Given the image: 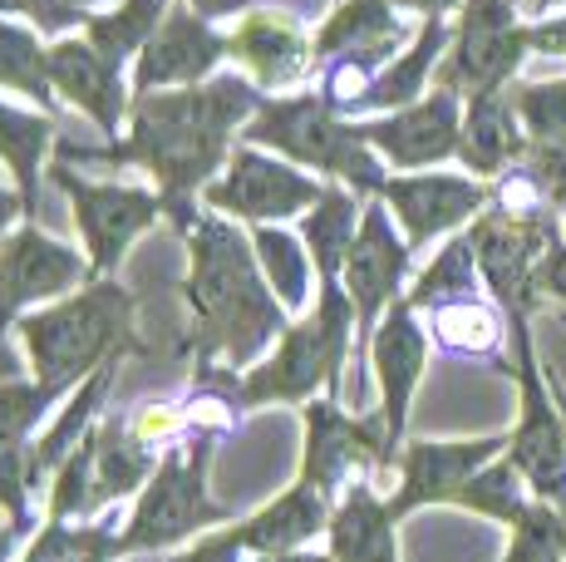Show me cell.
<instances>
[{"instance_id":"1","label":"cell","mask_w":566,"mask_h":562,"mask_svg":"<svg viewBox=\"0 0 566 562\" xmlns=\"http://www.w3.org/2000/svg\"><path fill=\"white\" fill-rule=\"evenodd\" d=\"M261 94L242 80H212L207 90L182 94H138L134 134L124 148H70L64 158H94V164H144L163 188V208L172 212L178 232H192V192L207 183V173L222 164L227 134L237 118L256 110Z\"/></svg>"},{"instance_id":"2","label":"cell","mask_w":566,"mask_h":562,"mask_svg":"<svg viewBox=\"0 0 566 562\" xmlns=\"http://www.w3.org/2000/svg\"><path fill=\"white\" fill-rule=\"evenodd\" d=\"M192 277H188V306L198 351L207 361L252 365L266 341L286 336V306L271 296V281L256 262V247L237 227L198 218L192 222Z\"/></svg>"},{"instance_id":"3","label":"cell","mask_w":566,"mask_h":562,"mask_svg":"<svg viewBox=\"0 0 566 562\" xmlns=\"http://www.w3.org/2000/svg\"><path fill=\"white\" fill-rule=\"evenodd\" d=\"M128 301L124 287L114 281H94L90 291L60 301L50 311L20 316V341H25L30 371L50 391H70L74 381H90L99 365L118 361V351L128 345Z\"/></svg>"},{"instance_id":"4","label":"cell","mask_w":566,"mask_h":562,"mask_svg":"<svg viewBox=\"0 0 566 562\" xmlns=\"http://www.w3.org/2000/svg\"><path fill=\"white\" fill-rule=\"evenodd\" d=\"M350 326H355L350 291L340 281H321L315 316L301 321V326H286L276 355L242 381V399L247 405H311L315 391H331L335 399L345 381Z\"/></svg>"},{"instance_id":"5","label":"cell","mask_w":566,"mask_h":562,"mask_svg":"<svg viewBox=\"0 0 566 562\" xmlns=\"http://www.w3.org/2000/svg\"><path fill=\"white\" fill-rule=\"evenodd\" d=\"M247 138H252V144H266V148H281V154H291L296 164L335 173V178L355 183L360 192H379L389 183L385 168H379V158L369 154L365 128L340 124L331 104L315 100V94L261 104V114L252 118Z\"/></svg>"},{"instance_id":"6","label":"cell","mask_w":566,"mask_h":562,"mask_svg":"<svg viewBox=\"0 0 566 562\" xmlns=\"http://www.w3.org/2000/svg\"><path fill=\"white\" fill-rule=\"evenodd\" d=\"M227 513L232 508L212 503V493H207V439H192V445H178L158 459L144 499L134 503V518L118 538V553H154V548H168L178 538L222 523Z\"/></svg>"},{"instance_id":"7","label":"cell","mask_w":566,"mask_h":562,"mask_svg":"<svg viewBox=\"0 0 566 562\" xmlns=\"http://www.w3.org/2000/svg\"><path fill=\"white\" fill-rule=\"evenodd\" d=\"M507 326H513V345H517V391H522L517 429L507 439V459L522 469L527 489L542 503L566 513V415L552 405L557 395H552L547 371L537 361L527 316H507Z\"/></svg>"},{"instance_id":"8","label":"cell","mask_w":566,"mask_h":562,"mask_svg":"<svg viewBox=\"0 0 566 562\" xmlns=\"http://www.w3.org/2000/svg\"><path fill=\"white\" fill-rule=\"evenodd\" d=\"M463 15L453 25L449 55L439 64V90L453 94H488L507 90L517 64L532 55L527 20L517 15L513 0H463Z\"/></svg>"},{"instance_id":"9","label":"cell","mask_w":566,"mask_h":562,"mask_svg":"<svg viewBox=\"0 0 566 562\" xmlns=\"http://www.w3.org/2000/svg\"><path fill=\"white\" fill-rule=\"evenodd\" d=\"M60 192L74 202V222H80L84 242H90V272L104 277L124 262L128 242H134L144 227H154L163 198L148 188H124V183H90L80 178L70 164L54 168Z\"/></svg>"},{"instance_id":"10","label":"cell","mask_w":566,"mask_h":562,"mask_svg":"<svg viewBox=\"0 0 566 562\" xmlns=\"http://www.w3.org/2000/svg\"><path fill=\"white\" fill-rule=\"evenodd\" d=\"M321 183L296 173L291 164L261 158L256 148H237L227 178L207 183V208L212 212H232V218H252V222H281L291 212H306L321 202Z\"/></svg>"},{"instance_id":"11","label":"cell","mask_w":566,"mask_h":562,"mask_svg":"<svg viewBox=\"0 0 566 562\" xmlns=\"http://www.w3.org/2000/svg\"><path fill=\"white\" fill-rule=\"evenodd\" d=\"M513 435H478V439H413L399 454V489L389 499V513L409 518L423 503H453V493L473 479L478 469H488L493 459H503Z\"/></svg>"},{"instance_id":"12","label":"cell","mask_w":566,"mask_h":562,"mask_svg":"<svg viewBox=\"0 0 566 562\" xmlns=\"http://www.w3.org/2000/svg\"><path fill=\"white\" fill-rule=\"evenodd\" d=\"M389 435H385V415L350 419L340 415L335 399H311L306 405V464H301V479L331 499L345 483L350 469H379L389 464Z\"/></svg>"},{"instance_id":"13","label":"cell","mask_w":566,"mask_h":562,"mask_svg":"<svg viewBox=\"0 0 566 562\" xmlns=\"http://www.w3.org/2000/svg\"><path fill=\"white\" fill-rule=\"evenodd\" d=\"M409 252L413 247L395 232L385 208L369 202L350 257H345V291H350V301H355V326H360V336H375L385 311L399 301V287H405V272H409Z\"/></svg>"},{"instance_id":"14","label":"cell","mask_w":566,"mask_h":562,"mask_svg":"<svg viewBox=\"0 0 566 562\" xmlns=\"http://www.w3.org/2000/svg\"><path fill=\"white\" fill-rule=\"evenodd\" d=\"M379 198L395 208L405 242L423 247L453 227L473 222L493 202V188L483 178H463V173H409V178H389Z\"/></svg>"},{"instance_id":"15","label":"cell","mask_w":566,"mask_h":562,"mask_svg":"<svg viewBox=\"0 0 566 562\" xmlns=\"http://www.w3.org/2000/svg\"><path fill=\"white\" fill-rule=\"evenodd\" d=\"M365 128V144L385 154L395 168H433L443 158H459L463 138V110L453 90H433L419 104H405L389 118H375Z\"/></svg>"},{"instance_id":"16","label":"cell","mask_w":566,"mask_h":562,"mask_svg":"<svg viewBox=\"0 0 566 562\" xmlns=\"http://www.w3.org/2000/svg\"><path fill=\"white\" fill-rule=\"evenodd\" d=\"M84 277H90V267L64 242H54L50 232H40V227L10 232L0 242V336L30 301L60 296V291L80 287Z\"/></svg>"},{"instance_id":"17","label":"cell","mask_w":566,"mask_h":562,"mask_svg":"<svg viewBox=\"0 0 566 562\" xmlns=\"http://www.w3.org/2000/svg\"><path fill=\"white\" fill-rule=\"evenodd\" d=\"M369 361H375L379 375V415H385V435H389V454L399 449L409 425V405L413 391L423 381V365H429V336L413 321L409 301H395L379 321V331L369 336Z\"/></svg>"},{"instance_id":"18","label":"cell","mask_w":566,"mask_h":562,"mask_svg":"<svg viewBox=\"0 0 566 562\" xmlns=\"http://www.w3.org/2000/svg\"><path fill=\"white\" fill-rule=\"evenodd\" d=\"M60 391L50 385H30V381H0V508L10 513V528L30 533V493L40 483L35 469V445H30V429L40 425V415L50 409V399Z\"/></svg>"},{"instance_id":"19","label":"cell","mask_w":566,"mask_h":562,"mask_svg":"<svg viewBox=\"0 0 566 562\" xmlns=\"http://www.w3.org/2000/svg\"><path fill=\"white\" fill-rule=\"evenodd\" d=\"M222 55H227V40L207 25L198 10L192 15H188V6L168 10L158 35L148 40L144 60H138V90L148 94V90H163V84H192Z\"/></svg>"},{"instance_id":"20","label":"cell","mask_w":566,"mask_h":562,"mask_svg":"<svg viewBox=\"0 0 566 562\" xmlns=\"http://www.w3.org/2000/svg\"><path fill=\"white\" fill-rule=\"evenodd\" d=\"M527 128L517 118L513 104V84L507 90H488L473 94L463 110V138H459V158L473 178H503L507 168L522 164L527 154Z\"/></svg>"},{"instance_id":"21","label":"cell","mask_w":566,"mask_h":562,"mask_svg":"<svg viewBox=\"0 0 566 562\" xmlns=\"http://www.w3.org/2000/svg\"><path fill=\"white\" fill-rule=\"evenodd\" d=\"M405 20L389 10V0H345L325 30L315 35V55L321 60H340V64H355V70L369 74L375 84V64H385L405 45Z\"/></svg>"},{"instance_id":"22","label":"cell","mask_w":566,"mask_h":562,"mask_svg":"<svg viewBox=\"0 0 566 562\" xmlns=\"http://www.w3.org/2000/svg\"><path fill=\"white\" fill-rule=\"evenodd\" d=\"M325 528H331V499H325L315 483L296 479L286 493H276V499L261 508V513L237 523L232 538L266 558V553H296V548H306Z\"/></svg>"},{"instance_id":"23","label":"cell","mask_w":566,"mask_h":562,"mask_svg":"<svg viewBox=\"0 0 566 562\" xmlns=\"http://www.w3.org/2000/svg\"><path fill=\"white\" fill-rule=\"evenodd\" d=\"M54 90L70 104H80L104 134H114L124 118V84H118V64H108L90 40H60L50 50Z\"/></svg>"},{"instance_id":"24","label":"cell","mask_w":566,"mask_h":562,"mask_svg":"<svg viewBox=\"0 0 566 562\" xmlns=\"http://www.w3.org/2000/svg\"><path fill=\"white\" fill-rule=\"evenodd\" d=\"M331 562H399L395 513L375 499L369 483H350L331 513Z\"/></svg>"},{"instance_id":"25","label":"cell","mask_w":566,"mask_h":562,"mask_svg":"<svg viewBox=\"0 0 566 562\" xmlns=\"http://www.w3.org/2000/svg\"><path fill=\"white\" fill-rule=\"evenodd\" d=\"M227 55L242 60L247 70L266 84V90H281V84L301 80V74H306V64H311L301 30L291 25V20L271 15V10L252 15L232 40H227Z\"/></svg>"},{"instance_id":"26","label":"cell","mask_w":566,"mask_h":562,"mask_svg":"<svg viewBox=\"0 0 566 562\" xmlns=\"http://www.w3.org/2000/svg\"><path fill=\"white\" fill-rule=\"evenodd\" d=\"M449 40H453L449 20L429 15L423 20V30L413 35L409 55H399L389 70H379L375 84H369L350 110L360 114V110H405V104H419L423 100V80L433 74V64H443V55H449Z\"/></svg>"},{"instance_id":"27","label":"cell","mask_w":566,"mask_h":562,"mask_svg":"<svg viewBox=\"0 0 566 562\" xmlns=\"http://www.w3.org/2000/svg\"><path fill=\"white\" fill-rule=\"evenodd\" d=\"M154 454H148V439L138 435L124 419H99L94 429V479H99V503L124 499L138 483H148L154 473Z\"/></svg>"},{"instance_id":"28","label":"cell","mask_w":566,"mask_h":562,"mask_svg":"<svg viewBox=\"0 0 566 562\" xmlns=\"http://www.w3.org/2000/svg\"><path fill=\"white\" fill-rule=\"evenodd\" d=\"M360 218H365V212L355 208V198L345 188H325L321 202L306 212V227H301V237H306V252H311V262H315V272H321V281H340L345 257H350L355 232H360Z\"/></svg>"},{"instance_id":"29","label":"cell","mask_w":566,"mask_h":562,"mask_svg":"<svg viewBox=\"0 0 566 562\" xmlns=\"http://www.w3.org/2000/svg\"><path fill=\"white\" fill-rule=\"evenodd\" d=\"M54 128L50 118H35L25 110H10V104H0V158L10 164L20 183V202H25L30 212L40 208V164H45V148H50Z\"/></svg>"},{"instance_id":"30","label":"cell","mask_w":566,"mask_h":562,"mask_svg":"<svg viewBox=\"0 0 566 562\" xmlns=\"http://www.w3.org/2000/svg\"><path fill=\"white\" fill-rule=\"evenodd\" d=\"M114 371H118V361H108V365H99V371L90 375V381L80 385V395L64 405V415L54 419V425L45 429V435L35 439V469L45 473L50 464H64L70 459V449L80 445L84 435H90V419L99 415V405H104V395H108V385H114Z\"/></svg>"},{"instance_id":"31","label":"cell","mask_w":566,"mask_h":562,"mask_svg":"<svg viewBox=\"0 0 566 562\" xmlns=\"http://www.w3.org/2000/svg\"><path fill=\"white\" fill-rule=\"evenodd\" d=\"M478 252H473V237H453L449 247H443L439 257H433L429 267H423V277L413 281L409 291V306L413 311H433L443 306V301H459V296H478Z\"/></svg>"},{"instance_id":"32","label":"cell","mask_w":566,"mask_h":562,"mask_svg":"<svg viewBox=\"0 0 566 562\" xmlns=\"http://www.w3.org/2000/svg\"><path fill=\"white\" fill-rule=\"evenodd\" d=\"M168 15L163 0H124L114 15H94L84 25V40L108 60V64H124L128 55L148 45V35H158V20Z\"/></svg>"},{"instance_id":"33","label":"cell","mask_w":566,"mask_h":562,"mask_svg":"<svg viewBox=\"0 0 566 562\" xmlns=\"http://www.w3.org/2000/svg\"><path fill=\"white\" fill-rule=\"evenodd\" d=\"M256 247V262L261 272H266L271 291L281 296V306H306L311 296V257H306V242L291 232H281V227H256L252 237Z\"/></svg>"},{"instance_id":"34","label":"cell","mask_w":566,"mask_h":562,"mask_svg":"<svg viewBox=\"0 0 566 562\" xmlns=\"http://www.w3.org/2000/svg\"><path fill=\"white\" fill-rule=\"evenodd\" d=\"M453 503L459 508H473V513L483 518H497V523L513 528L522 513H527V479H522V469L513 459H493L488 469H478L473 479L463 483L459 493H453Z\"/></svg>"},{"instance_id":"35","label":"cell","mask_w":566,"mask_h":562,"mask_svg":"<svg viewBox=\"0 0 566 562\" xmlns=\"http://www.w3.org/2000/svg\"><path fill=\"white\" fill-rule=\"evenodd\" d=\"M433 336H439L449 351L463 355H493L503 345V316H497L488 301L478 296H459L433 306Z\"/></svg>"},{"instance_id":"36","label":"cell","mask_w":566,"mask_h":562,"mask_svg":"<svg viewBox=\"0 0 566 562\" xmlns=\"http://www.w3.org/2000/svg\"><path fill=\"white\" fill-rule=\"evenodd\" d=\"M0 84L30 94L40 104H54V74H50V50L30 40V30L6 25L0 20Z\"/></svg>"},{"instance_id":"37","label":"cell","mask_w":566,"mask_h":562,"mask_svg":"<svg viewBox=\"0 0 566 562\" xmlns=\"http://www.w3.org/2000/svg\"><path fill=\"white\" fill-rule=\"evenodd\" d=\"M503 562H566V513L542 499L527 503V513L513 523V543Z\"/></svg>"},{"instance_id":"38","label":"cell","mask_w":566,"mask_h":562,"mask_svg":"<svg viewBox=\"0 0 566 562\" xmlns=\"http://www.w3.org/2000/svg\"><path fill=\"white\" fill-rule=\"evenodd\" d=\"M94 429H99V425H94ZM94 429L70 449V459L60 464L54 499H50V523H70L74 513L99 508V479H94Z\"/></svg>"},{"instance_id":"39","label":"cell","mask_w":566,"mask_h":562,"mask_svg":"<svg viewBox=\"0 0 566 562\" xmlns=\"http://www.w3.org/2000/svg\"><path fill=\"white\" fill-rule=\"evenodd\" d=\"M513 104L527 138H566V80L513 84Z\"/></svg>"},{"instance_id":"40","label":"cell","mask_w":566,"mask_h":562,"mask_svg":"<svg viewBox=\"0 0 566 562\" xmlns=\"http://www.w3.org/2000/svg\"><path fill=\"white\" fill-rule=\"evenodd\" d=\"M522 173L537 183V192L552 208L566 212V138H532L522 154Z\"/></svg>"},{"instance_id":"41","label":"cell","mask_w":566,"mask_h":562,"mask_svg":"<svg viewBox=\"0 0 566 562\" xmlns=\"http://www.w3.org/2000/svg\"><path fill=\"white\" fill-rule=\"evenodd\" d=\"M527 45H532V55H557V60H566V15L527 20Z\"/></svg>"},{"instance_id":"42","label":"cell","mask_w":566,"mask_h":562,"mask_svg":"<svg viewBox=\"0 0 566 562\" xmlns=\"http://www.w3.org/2000/svg\"><path fill=\"white\" fill-rule=\"evenodd\" d=\"M0 10H15V15H35L45 30H64L74 20V6L64 0H0Z\"/></svg>"},{"instance_id":"43","label":"cell","mask_w":566,"mask_h":562,"mask_svg":"<svg viewBox=\"0 0 566 562\" xmlns=\"http://www.w3.org/2000/svg\"><path fill=\"white\" fill-rule=\"evenodd\" d=\"M242 553H247V548L237 543L232 528H227V533H217V538H207V543H198L182 562H242Z\"/></svg>"},{"instance_id":"44","label":"cell","mask_w":566,"mask_h":562,"mask_svg":"<svg viewBox=\"0 0 566 562\" xmlns=\"http://www.w3.org/2000/svg\"><path fill=\"white\" fill-rule=\"evenodd\" d=\"M389 6H405V10H419L423 20L429 15H449V10H459L463 0H389Z\"/></svg>"},{"instance_id":"45","label":"cell","mask_w":566,"mask_h":562,"mask_svg":"<svg viewBox=\"0 0 566 562\" xmlns=\"http://www.w3.org/2000/svg\"><path fill=\"white\" fill-rule=\"evenodd\" d=\"M188 6L207 20V15H227V10H242V6H252V0H188Z\"/></svg>"},{"instance_id":"46","label":"cell","mask_w":566,"mask_h":562,"mask_svg":"<svg viewBox=\"0 0 566 562\" xmlns=\"http://www.w3.org/2000/svg\"><path fill=\"white\" fill-rule=\"evenodd\" d=\"M256 562H331V553H306V548H296V553H266V558H256Z\"/></svg>"},{"instance_id":"47","label":"cell","mask_w":566,"mask_h":562,"mask_svg":"<svg viewBox=\"0 0 566 562\" xmlns=\"http://www.w3.org/2000/svg\"><path fill=\"white\" fill-rule=\"evenodd\" d=\"M20 208H25V202H20V198H15V192H6V188H0V232H6V222H10V218H15V212H20Z\"/></svg>"},{"instance_id":"48","label":"cell","mask_w":566,"mask_h":562,"mask_svg":"<svg viewBox=\"0 0 566 562\" xmlns=\"http://www.w3.org/2000/svg\"><path fill=\"white\" fill-rule=\"evenodd\" d=\"M562 6H566V0H527V10H532L537 20H542V15H552V10H562Z\"/></svg>"},{"instance_id":"49","label":"cell","mask_w":566,"mask_h":562,"mask_svg":"<svg viewBox=\"0 0 566 562\" xmlns=\"http://www.w3.org/2000/svg\"><path fill=\"white\" fill-rule=\"evenodd\" d=\"M15 538H20V528H0V562L10 558V548H15Z\"/></svg>"},{"instance_id":"50","label":"cell","mask_w":566,"mask_h":562,"mask_svg":"<svg viewBox=\"0 0 566 562\" xmlns=\"http://www.w3.org/2000/svg\"><path fill=\"white\" fill-rule=\"evenodd\" d=\"M0 381H15V355L0 351Z\"/></svg>"},{"instance_id":"51","label":"cell","mask_w":566,"mask_h":562,"mask_svg":"<svg viewBox=\"0 0 566 562\" xmlns=\"http://www.w3.org/2000/svg\"><path fill=\"white\" fill-rule=\"evenodd\" d=\"M547 381H552V391H557V399H562V415H566V395H562V385H557V375L547 371Z\"/></svg>"},{"instance_id":"52","label":"cell","mask_w":566,"mask_h":562,"mask_svg":"<svg viewBox=\"0 0 566 562\" xmlns=\"http://www.w3.org/2000/svg\"><path fill=\"white\" fill-rule=\"evenodd\" d=\"M70 6H99V0H70Z\"/></svg>"},{"instance_id":"53","label":"cell","mask_w":566,"mask_h":562,"mask_svg":"<svg viewBox=\"0 0 566 562\" xmlns=\"http://www.w3.org/2000/svg\"><path fill=\"white\" fill-rule=\"evenodd\" d=\"M513 6H522V0H513Z\"/></svg>"},{"instance_id":"54","label":"cell","mask_w":566,"mask_h":562,"mask_svg":"<svg viewBox=\"0 0 566 562\" xmlns=\"http://www.w3.org/2000/svg\"><path fill=\"white\" fill-rule=\"evenodd\" d=\"M562 232H566V222H562Z\"/></svg>"}]
</instances>
